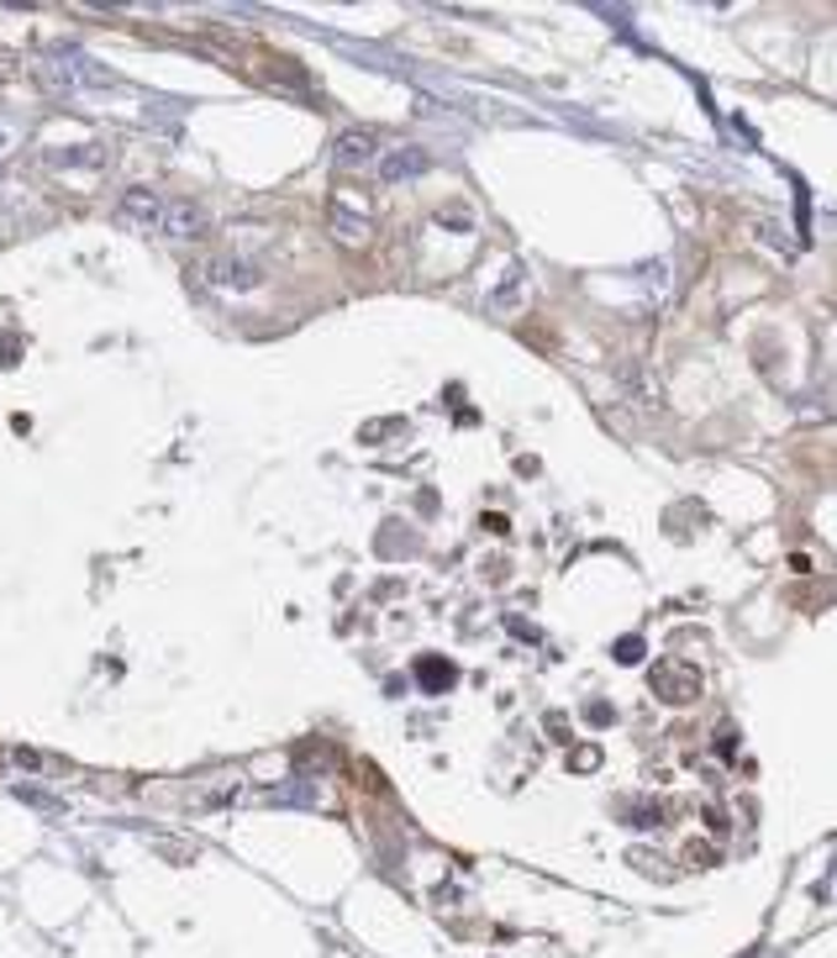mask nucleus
I'll use <instances>...</instances> for the list:
<instances>
[{
    "mask_svg": "<svg viewBox=\"0 0 837 958\" xmlns=\"http://www.w3.org/2000/svg\"><path fill=\"white\" fill-rule=\"evenodd\" d=\"M48 90H58V96H69V90H85V85H100V69L90 64V58H79V53L58 48L43 58V74H37Z\"/></svg>",
    "mask_w": 837,
    "mask_h": 958,
    "instance_id": "nucleus-1",
    "label": "nucleus"
},
{
    "mask_svg": "<svg viewBox=\"0 0 837 958\" xmlns=\"http://www.w3.org/2000/svg\"><path fill=\"white\" fill-rule=\"evenodd\" d=\"M648 685H653V695H659L664 706H691L695 695H700V669L670 658V664H653V669H648Z\"/></svg>",
    "mask_w": 837,
    "mask_h": 958,
    "instance_id": "nucleus-2",
    "label": "nucleus"
},
{
    "mask_svg": "<svg viewBox=\"0 0 837 958\" xmlns=\"http://www.w3.org/2000/svg\"><path fill=\"white\" fill-rule=\"evenodd\" d=\"M206 227H211V216L200 211L195 200H169V195H164V211H159V221H153V238L191 242V238H200Z\"/></svg>",
    "mask_w": 837,
    "mask_h": 958,
    "instance_id": "nucleus-3",
    "label": "nucleus"
},
{
    "mask_svg": "<svg viewBox=\"0 0 837 958\" xmlns=\"http://www.w3.org/2000/svg\"><path fill=\"white\" fill-rule=\"evenodd\" d=\"M200 274H206V285H211V290H232V295L263 285V264H253V259H238V253H216Z\"/></svg>",
    "mask_w": 837,
    "mask_h": 958,
    "instance_id": "nucleus-4",
    "label": "nucleus"
},
{
    "mask_svg": "<svg viewBox=\"0 0 837 958\" xmlns=\"http://www.w3.org/2000/svg\"><path fill=\"white\" fill-rule=\"evenodd\" d=\"M369 159H380V132L369 127H343L333 138V164L337 168H363Z\"/></svg>",
    "mask_w": 837,
    "mask_h": 958,
    "instance_id": "nucleus-5",
    "label": "nucleus"
},
{
    "mask_svg": "<svg viewBox=\"0 0 837 958\" xmlns=\"http://www.w3.org/2000/svg\"><path fill=\"white\" fill-rule=\"evenodd\" d=\"M159 211H164V195L148 190V185H132V190L121 195L117 216L132 227V232H143V238H153V221H159Z\"/></svg>",
    "mask_w": 837,
    "mask_h": 958,
    "instance_id": "nucleus-6",
    "label": "nucleus"
},
{
    "mask_svg": "<svg viewBox=\"0 0 837 958\" xmlns=\"http://www.w3.org/2000/svg\"><path fill=\"white\" fill-rule=\"evenodd\" d=\"M432 168V153L427 148H395L390 159L380 164V179H390V185H401V179H416V174H427Z\"/></svg>",
    "mask_w": 837,
    "mask_h": 958,
    "instance_id": "nucleus-7",
    "label": "nucleus"
},
{
    "mask_svg": "<svg viewBox=\"0 0 837 958\" xmlns=\"http://www.w3.org/2000/svg\"><path fill=\"white\" fill-rule=\"evenodd\" d=\"M333 232L348 242V248H363V242H369V216H354L348 206H333Z\"/></svg>",
    "mask_w": 837,
    "mask_h": 958,
    "instance_id": "nucleus-8",
    "label": "nucleus"
},
{
    "mask_svg": "<svg viewBox=\"0 0 837 958\" xmlns=\"http://www.w3.org/2000/svg\"><path fill=\"white\" fill-rule=\"evenodd\" d=\"M454 664H448V658H422V664H416V685H422V690H454Z\"/></svg>",
    "mask_w": 837,
    "mask_h": 958,
    "instance_id": "nucleus-9",
    "label": "nucleus"
},
{
    "mask_svg": "<svg viewBox=\"0 0 837 958\" xmlns=\"http://www.w3.org/2000/svg\"><path fill=\"white\" fill-rule=\"evenodd\" d=\"M274 801H301V806H327V795H316L312 780H290V785H280L274 791Z\"/></svg>",
    "mask_w": 837,
    "mask_h": 958,
    "instance_id": "nucleus-10",
    "label": "nucleus"
},
{
    "mask_svg": "<svg viewBox=\"0 0 837 958\" xmlns=\"http://www.w3.org/2000/svg\"><path fill=\"white\" fill-rule=\"evenodd\" d=\"M522 280H517V269H511V274H501V290H496V306H506V312H511V306H517V301H522Z\"/></svg>",
    "mask_w": 837,
    "mask_h": 958,
    "instance_id": "nucleus-11",
    "label": "nucleus"
},
{
    "mask_svg": "<svg viewBox=\"0 0 837 958\" xmlns=\"http://www.w3.org/2000/svg\"><path fill=\"white\" fill-rule=\"evenodd\" d=\"M611 653H617L622 664H638V658L648 653V643H643V638H617V647H611Z\"/></svg>",
    "mask_w": 837,
    "mask_h": 958,
    "instance_id": "nucleus-12",
    "label": "nucleus"
},
{
    "mask_svg": "<svg viewBox=\"0 0 837 958\" xmlns=\"http://www.w3.org/2000/svg\"><path fill=\"white\" fill-rule=\"evenodd\" d=\"M11 74H17V58H11V53H0V79H11Z\"/></svg>",
    "mask_w": 837,
    "mask_h": 958,
    "instance_id": "nucleus-13",
    "label": "nucleus"
},
{
    "mask_svg": "<svg viewBox=\"0 0 837 958\" xmlns=\"http://www.w3.org/2000/svg\"><path fill=\"white\" fill-rule=\"evenodd\" d=\"M6 148H11V132H0V153H6Z\"/></svg>",
    "mask_w": 837,
    "mask_h": 958,
    "instance_id": "nucleus-14",
    "label": "nucleus"
}]
</instances>
